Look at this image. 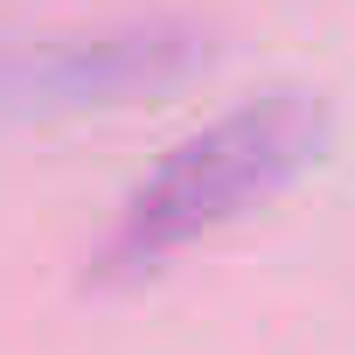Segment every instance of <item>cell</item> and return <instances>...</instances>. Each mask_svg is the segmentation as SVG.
I'll return each instance as SVG.
<instances>
[{
	"label": "cell",
	"instance_id": "6da1fadb",
	"mask_svg": "<svg viewBox=\"0 0 355 355\" xmlns=\"http://www.w3.org/2000/svg\"><path fill=\"white\" fill-rule=\"evenodd\" d=\"M320 146H327V105L313 91H265V98L223 112L216 125L167 146V160L125 196V209L98 251V279H139L182 244L223 230L230 216H244L265 196H279L286 182H300L320 160Z\"/></svg>",
	"mask_w": 355,
	"mask_h": 355
}]
</instances>
